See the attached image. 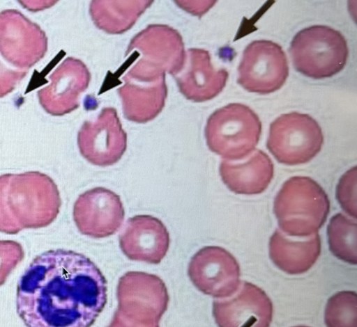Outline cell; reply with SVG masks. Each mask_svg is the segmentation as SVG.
Instances as JSON below:
<instances>
[{
	"mask_svg": "<svg viewBox=\"0 0 357 327\" xmlns=\"http://www.w3.org/2000/svg\"><path fill=\"white\" fill-rule=\"evenodd\" d=\"M125 84L118 89L125 118L144 123L155 118L165 106L167 89L165 75L144 78L126 74Z\"/></svg>",
	"mask_w": 357,
	"mask_h": 327,
	"instance_id": "cell-18",
	"label": "cell"
},
{
	"mask_svg": "<svg viewBox=\"0 0 357 327\" xmlns=\"http://www.w3.org/2000/svg\"><path fill=\"white\" fill-rule=\"evenodd\" d=\"M124 216L120 197L103 187H96L81 194L73 207V218L79 231L93 238L114 234L120 228Z\"/></svg>",
	"mask_w": 357,
	"mask_h": 327,
	"instance_id": "cell-13",
	"label": "cell"
},
{
	"mask_svg": "<svg viewBox=\"0 0 357 327\" xmlns=\"http://www.w3.org/2000/svg\"><path fill=\"white\" fill-rule=\"evenodd\" d=\"M169 232L163 223L150 215L130 218L119 235L123 253L130 260L158 264L169 246Z\"/></svg>",
	"mask_w": 357,
	"mask_h": 327,
	"instance_id": "cell-16",
	"label": "cell"
},
{
	"mask_svg": "<svg viewBox=\"0 0 357 327\" xmlns=\"http://www.w3.org/2000/svg\"><path fill=\"white\" fill-rule=\"evenodd\" d=\"M47 49V38L37 24L16 10L0 13V54L8 63L26 70Z\"/></svg>",
	"mask_w": 357,
	"mask_h": 327,
	"instance_id": "cell-10",
	"label": "cell"
},
{
	"mask_svg": "<svg viewBox=\"0 0 357 327\" xmlns=\"http://www.w3.org/2000/svg\"><path fill=\"white\" fill-rule=\"evenodd\" d=\"M356 221L342 213L334 215L327 228L329 248L338 259L351 264H356Z\"/></svg>",
	"mask_w": 357,
	"mask_h": 327,
	"instance_id": "cell-22",
	"label": "cell"
},
{
	"mask_svg": "<svg viewBox=\"0 0 357 327\" xmlns=\"http://www.w3.org/2000/svg\"><path fill=\"white\" fill-rule=\"evenodd\" d=\"M219 170L221 178L229 189L244 195L264 191L271 183L274 172L271 158L260 150H256L245 161H222Z\"/></svg>",
	"mask_w": 357,
	"mask_h": 327,
	"instance_id": "cell-19",
	"label": "cell"
},
{
	"mask_svg": "<svg viewBox=\"0 0 357 327\" xmlns=\"http://www.w3.org/2000/svg\"><path fill=\"white\" fill-rule=\"evenodd\" d=\"M137 49L142 58L128 71L147 77H159L167 72L173 77L182 69L185 59L182 38L172 27L151 24L130 41L126 54Z\"/></svg>",
	"mask_w": 357,
	"mask_h": 327,
	"instance_id": "cell-8",
	"label": "cell"
},
{
	"mask_svg": "<svg viewBox=\"0 0 357 327\" xmlns=\"http://www.w3.org/2000/svg\"><path fill=\"white\" fill-rule=\"evenodd\" d=\"M330 209L322 187L308 177L287 180L275 196L273 211L286 235L305 237L316 234L325 223Z\"/></svg>",
	"mask_w": 357,
	"mask_h": 327,
	"instance_id": "cell-3",
	"label": "cell"
},
{
	"mask_svg": "<svg viewBox=\"0 0 357 327\" xmlns=\"http://www.w3.org/2000/svg\"><path fill=\"white\" fill-rule=\"evenodd\" d=\"M91 79L84 63L68 57L50 76V83L38 91L39 102L52 115H63L78 108L80 95Z\"/></svg>",
	"mask_w": 357,
	"mask_h": 327,
	"instance_id": "cell-15",
	"label": "cell"
},
{
	"mask_svg": "<svg viewBox=\"0 0 357 327\" xmlns=\"http://www.w3.org/2000/svg\"><path fill=\"white\" fill-rule=\"evenodd\" d=\"M241 287L224 300L213 301V312L219 327H269L273 305L266 294L252 283Z\"/></svg>",
	"mask_w": 357,
	"mask_h": 327,
	"instance_id": "cell-14",
	"label": "cell"
},
{
	"mask_svg": "<svg viewBox=\"0 0 357 327\" xmlns=\"http://www.w3.org/2000/svg\"><path fill=\"white\" fill-rule=\"evenodd\" d=\"M26 73L24 70L8 67L0 61V97L11 93Z\"/></svg>",
	"mask_w": 357,
	"mask_h": 327,
	"instance_id": "cell-26",
	"label": "cell"
},
{
	"mask_svg": "<svg viewBox=\"0 0 357 327\" xmlns=\"http://www.w3.org/2000/svg\"><path fill=\"white\" fill-rule=\"evenodd\" d=\"M356 166L347 171L340 178L336 189V198L342 208L356 218Z\"/></svg>",
	"mask_w": 357,
	"mask_h": 327,
	"instance_id": "cell-24",
	"label": "cell"
},
{
	"mask_svg": "<svg viewBox=\"0 0 357 327\" xmlns=\"http://www.w3.org/2000/svg\"><path fill=\"white\" fill-rule=\"evenodd\" d=\"M24 257L21 244L12 240H0V286Z\"/></svg>",
	"mask_w": 357,
	"mask_h": 327,
	"instance_id": "cell-25",
	"label": "cell"
},
{
	"mask_svg": "<svg viewBox=\"0 0 357 327\" xmlns=\"http://www.w3.org/2000/svg\"><path fill=\"white\" fill-rule=\"evenodd\" d=\"M188 276L199 290L217 298L229 297L241 285L238 262L219 246H206L197 252L190 262Z\"/></svg>",
	"mask_w": 357,
	"mask_h": 327,
	"instance_id": "cell-12",
	"label": "cell"
},
{
	"mask_svg": "<svg viewBox=\"0 0 357 327\" xmlns=\"http://www.w3.org/2000/svg\"><path fill=\"white\" fill-rule=\"evenodd\" d=\"M294 327H308V326H294Z\"/></svg>",
	"mask_w": 357,
	"mask_h": 327,
	"instance_id": "cell-27",
	"label": "cell"
},
{
	"mask_svg": "<svg viewBox=\"0 0 357 327\" xmlns=\"http://www.w3.org/2000/svg\"><path fill=\"white\" fill-rule=\"evenodd\" d=\"M117 312L108 327H158V321L168 302L163 281L157 276L144 272H128L120 279L117 287Z\"/></svg>",
	"mask_w": 357,
	"mask_h": 327,
	"instance_id": "cell-6",
	"label": "cell"
},
{
	"mask_svg": "<svg viewBox=\"0 0 357 327\" xmlns=\"http://www.w3.org/2000/svg\"><path fill=\"white\" fill-rule=\"evenodd\" d=\"M261 133L258 115L240 103H231L215 111L205 127L208 148L230 160L248 157L257 145Z\"/></svg>",
	"mask_w": 357,
	"mask_h": 327,
	"instance_id": "cell-5",
	"label": "cell"
},
{
	"mask_svg": "<svg viewBox=\"0 0 357 327\" xmlns=\"http://www.w3.org/2000/svg\"><path fill=\"white\" fill-rule=\"evenodd\" d=\"M327 327H357V294L342 291L333 295L325 310Z\"/></svg>",
	"mask_w": 357,
	"mask_h": 327,
	"instance_id": "cell-23",
	"label": "cell"
},
{
	"mask_svg": "<svg viewBox=\"0 0 357 327\" xmlns=\"http://www.w3.org/2000/svg\"><path fill=\"white\" fill-rule=\"evenodd\" d=\"M237 82L249 92L268 94L279 90L289 76L287 56L271 40H255L243 51Z\"/></svg>",
	"mask_w": 357,
	"mask_h": 327,
	"instance_id": "cell-9",
	"label": "cell"
},
{
	"mask_svg": "<svg viewBox=\"0 0 357 327\" xmlns=\"http://www.w3.org/2000/svg\"><path fill=\"white\" fill-rule=\"evenodd\" d=\"M61 205L53 180L38 171L0 175V232L15 234L23 229L51 224Z\"/></svg>",
	"mask_w": 357,
	"mask_h": 327,
	"instance_id": "cell-2",
	"label": "cell"
},
{
	"mask_svg": "<svg viewBox=\"0 0 357 327\" xmlns=\"http://www.w3.org/2000/svg\"><path fill=\"white\" fill-rule=\"evenodd\" d=\"M77 144L81 154L94 165L107 166L119 161L126 150L127 136L116 109L104 108L96 120L84 122Z\"/></svg>",
	"mask_w": 357,
	"mask_h": 327,
	"instance_id": "cell-11",
	"label": "cell"
},
{
	"mask_svg": "<svg viewBox=\"0 0 357 327\" xmlns=\"http://www.w3.org/2000/svg\"><path fill=\"white\" fill-rule=\"evenodd\" d=\"M106 302L104 276L73 250L38 255L17 286V312L26 327H90Z\"/></svg>",
	"mask_w": 357,
	"mask_h": 327,
	"instance_id": "cell-1",
	"label": "cell"
},
{
	"mask_svg": "<svg viewBox=\"0 0 357 327\" xmlns=\"http://www.w3.org/2000/svg\"><path fill=\"white\" fill-rule=\"evenodd\" d=\"M323 143L321 128L313 118L291 112L271 123L266 147L278 162L295 166L312 160Z\"/></svg>",
	"mask_w": 357,
	"mask_h": 327,
	"instance_id": "cell-7",
	"label": "cell"
},
{
	"mask_svg": "<svg viewBox=\"0 0 357 327\" xmlns=\"http://www.w3.org/2000/svg\"><path fill=\"white\" fill-rule=\"evenodd\" d=\"M174 77L187 99L202 102L214 98L223 90L229 73L225 69L213 67L208 51L189 49L182 69Z\"/></svg>",
	"mask_w": 357,
	"mask_h": 327,
	"instance_id": "cell-17",
	"label": "cell"
},
{
	"mask_svg": "<svg viewBox=\"0 0 357 327\" xmlns=\"http://www.w3.org/2000/svg\"><path fill=\"white\" fill-rule=\"evenodd\" d=\"M153 1H93L90 13L95 24L108 33L130 29Z\"/></svg>",
	"mask_w": 357,
	"mask_h": 327,
	"instance_id": "cell-21",
	"label": "cell"
},
{
	"mask_svg": "<svg viewBox=\"0 0 357 327\" xmlns=\"http://www.w3.org/2000/svg\"><path fill=\"white\" fill-rule=\"evenodd\" d=\"M289 53L298 72L321 79L331 77L344 67L349 49L340 31L327 26L314 25L295 35Z\"/></svg>",
	"mask_w": 357,
	"mask_h": 327,
	"instance_id": "cell-4",
	"label": "cell"
},
{
	"mask_svg": "<svg viewBox=\"0 0 357 327\" xmlns=\"http://www.w3.org/2000/svg\"><path fill=\"white\" fill-rule=\"evenodd\" d=\"M321 253V239L316 233L306 239H290L276 230L269 241V255L273 262L289 274L307 271Z\"/></svg>",
	"mask_w": 357,
	"mask_h": 327,
	"instance_id": "cell-20",
	"label": "cell"
}]
</instances>
